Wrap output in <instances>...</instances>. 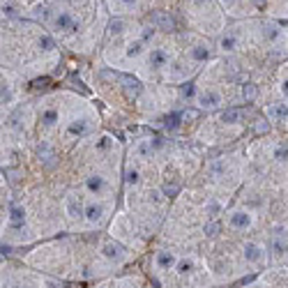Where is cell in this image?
Instances as JSON below:
<instances>
[{
	"instance_id": "6da1fadb",
	"label": "cell",
	"mask_w": 288,
	"mask_h": 288,
	"mask_svg": "<svg viewBox=\"0 0 288 288\" xmlns=\"http://www.w3.org/2000/svg\"><path fill=\"white\" fill-rule=\"evenodd\" d=\"M53 28L60 32H74V30H78V21L67 12V9H60V12H55V16H53Z\"/></svg>"
},
{
	"instance_id": "7a4b0ae2",
	"label": "cell",
	"mask_w": 288,
	"mask_h": 288,
	"mask_svg": "<svg viewBox=\"0 0 288 288\" xmlns=\"http://www.w3.org/2000/svg\"><path fill=\"white\" fill-rule=\"evenodd\" d=\"M178 263H180V258H178L175 252H171V249H162V252H157V256H155V265L159 270H173V268H178Z\"/></svg>"
},
{
	"instance_id": "3957f363",
	"label": "cell",
	"mask_w": 288,
	"mask_h": 288,
	"mask_svg": "<svg viewBox=\"0 0 288 288\" xmlns=\"http://www.w3.org/2000/svg\"><path fill=\"white\" fill-rule=\"evenodd\" d=\"M104 212H106V205H104V203H97V201H92V203L85 205L83 215H85V219H88V222H90L92 226H97V224H102Z\"/></svg>"
},
{
	"instance_id": "277c9868",
	"label": "cell",
	"mask_w": 288,
	"mask_h": 288,
	"mask_svg": "<svg viewBox=\"0 0 288 288\" xmlns=\"http://www.w3.org/2000/svg\"><path fill=\"white\" fill-rule=\"evenodd\" d=\"M7 222H9V228L21 231L25 224V210L18 203H12L9 205V212H7Z\"/></svg>"
},
{
	"instance_id": "5b68a950",
	"label": "cell",
	"mask_w": 288,
	"mask_h": 288,
	"mask_svg": "<svg viewBox=\"0 0 288 288\" xmlns=\"http://www.w3.org/2000/svg\"><path fill=\"white\" fill-rule=\"evenodd\" d=\"M150 23L155 25L157 30H175V18L171 16V14H166V12H157V14H152L150 16Z\"/></svg>"
},
{
	"instance_id": "8992f818",
	"label": "cell",
	"mask_w": 288,
	"mask_h": 288,
	"mask_svg": "<svg viewBox=\"0 0 288 288\" xmlns=\"http://www.w3.org/2000/svg\"><path fill=\"white\" fill-rule=\"evenodd\" d=\"M85 189L95 196H102L104 192H108V182L102 175H90V178H85Z\"/></svg>"
},
{
	"instance_id": "52a82bcc",
	"label": "cell",
	"mask_w": 288,
	"mask_h": 288,
	"mask_svg": "<svg viewBox=\"0 0 288 288\" xmlns=\"http://www.w3.org/2000/svg\"><path fill=\"white\" fill-rule=\"evenodd\" d=\"M148 62H150V67H155V69H162V67H166L168 62H171V55H168L166 48H152L150 55H148Z\"/></svg>"
},
{
	"instance_id": "ba28073f",
	"label": "cell",
	"mask_w": 288,
	"mask_h": 288,
	"mask_svg": "<svg viewBox=\"0 0 288 288\" xmlns=\"http://www.w3.org/2000/svg\"><path fill=\"white\" fill-rule=\"evenodd\" d=\"M37 157H39V162H42L46 168H55V166H58V157H55V152L51 150L46 143L37 145Z\"/></svg>"
},
{
	"instance_id": "9c48e42d",
	"label": "cell",
	"mask_w": 288,
	"mask_h": 288,
	"mask_svg": "<svg viewBox=\"0 0 288 288\" xmlns=\"http://www.w3.org/2000/svg\"><path fill=\"white\" fill-rule=\"evenodd\" d=\"M198 104H201L203 111H215V108L222 104V95L215 92V90H208V92H203V95L198 97Z\"/></svg>"
},
{
	"instance_id": "30bf717a",
	"label": "cell",
	"mask_w": 288,
	"mask_h": 288,
	"mask_svg": "<svg viewBox=\"0 0 288 288\" xmlns=\"http://www.w3.org/2000/svg\"><path fill=\"white\" fill-rule=\"evenodd\" d=\"M228 224H231V228H235V231H245V228L252 226V215L245 210H238L231 215V219H228Z\"/></svg>"
},
{
	"instance_id": "8fae6325",
	"label": "cell",
	"mask_w": 288,
	"mask_h": 288,
	"mask_svg": "<svg viewBox=\"0 0 288 288\" xmlns=\"http://www.w3.org/2000/svg\"><path fill=\"white\" fill-rule=\"evenodd\" d=\"M242 256H245L247 263H261L263 261V247L256 245V242H247L245 249H242Z\"/></svg>"
},
{
	"instance_id": "7c38bea8",
	"label": "cell",
	"mask_w": 288,
	"mask_h": 288,
	"mask_svg": "<svg viewBox=\"0 0 288 288\" xmlns=\"http://www.w3.org/2000/svg\"><path fill=\"white\" fill-rule=\"evenodd\" d=\"M120 83H122V88H125V95H127V99H136L138 95H141V83H138L136 78H132V76H120Z\"/></svg>"
},
{
	"instance_id": "4fadbf2b",
	"label": "cell",
	"mask_w": 288,
	"mask_h": 288,
	"mask_svg": "<svg viewBox=\"0 0 288 288\" xmlns=\"http://www.w3.org/2000/svg\"><path fill=\"white\" fill-rule=\"evenodd\" d=\"M102 254L108 261H122V258H125V249H122L118 242H106V245L102 247Z\"/></svg>"
},
{
	"instance_id": "5bb4252c",
	"label": "cell",
	"mask_w": 288,
	"mask_h": 288,
	"mask_svg": "<svg viewBox=\"0 0 288 288\" xmlns=\"http://www.w3.org/2000/svg\"><path fill=\"white\" fill-rule=\"evenodd\" d=\"M268 115L277 122H288V106L286 104H272V106L268 108Z\"/></svg>"
},
{
	"instance_id": "9a60e30c",
	"label": "cell",
	"mask_w": 288,
	"mask_h": 288,
	"mask_svg": "<svg viewBox=\"0 0 288 288\" xmlns=\"http://www.w3.org/2000/svg\"><path fill=\"white\" fill-rule=\"evenodd\" d=\"M92 129V125L88 120H74L72 125L67 127V134L69 136H83V134H88Z\"/></svg>"
},
{
	"instance_id": "2e32d148",
	"label": "cell",
	"mask_w": 288,
	"mask_h": 288,
	"mask_svg": "<svg viewBox=\"0 0 288 288\" xmlns=\"http://www.w3.org/2000/svg\"><path fill=\"white\" fill-rule=\"evenodd\" d=\"M134 155H136L138 159H152V155H155V148L150 145V138L141 141V143L134 148Z\"/></svg>"
},
{
	"instance_id": "e0dca14e",
	"label": "cell",
	"mask_w": 288,
	"mask_h": 288,
	"mask_svg": "<svg viewBox=\"0 0 288 288\" xmlns=\"http://www.w3.org/2000/svg\"><path fill=\"white\" fill-rule=\"evenodd\" d=\"M180 122H182V115L171 113L168 118H164V120H157V125H164L166 132H178V129H180Z\"/></svg>"
},
{
	"instance_id": "ac0fdd59",
	"label": "cell",
	"mask_w": 288,
	"mask_h": 288,
	"mask_svg": "<svg viewBox=\"0 0 288 288\" xmlns=\"http://www.w3.org/2000/svg\"><path fill=\"white\" fill-rule=\"evenodd\" d=\"M263 37L270 44H277L279 39H282V30H279L275 23H263Z\"/></svg>"
},
{
	"instance_id": "d6986e66",
	"label": "cell",
	"mask_w": 288,
	"mask_h": 288,
	"mask_svg": "<svg viewBox=\"0 0 288 288\" xmlns=\"http://www.w3.org/2000/svg\"><path fill=\"white\" fill-rule=\"evenodd\" d=\"M60 120V113H58V108H44L42 111V122L44 127H55Z\"/></svg>"
},
{
	"instance_id": "ffe728a7",
	"label": "cell",
	"mask_w": 288,
	"mask_h": 288,
	"mask_svg": "<svg viewBox=\"0 0 288 288\" xmlns=\"http://www.w3.org/2000/svg\"><path fill=\"white\" fill-rule=\"evenodd\" d=\"M219 48L222 51H235L238 48V37L233 32H226V35L219 37Z\"/></svg>"
},
{
	"instance_id": "44dd1931",
	"label": "cell",
	"mask_w": 288,
	"mask_h": 288,
	"mask_svg": "<svg viewBox=\"0 0 288 288\" xmlns=\"http://www.w3.org/2000/svg\"><path fill=\"white\" fill-rule=\"evenodd\" d=\"M240 118H242L240 108H228V111H224V113L219 115V120L226 122V125H235V122H240Z\"/></svg>"
},
{
	"instance_id": "7402d4cb",
	"label": "cell",
	"mask_w": 288,
	"mask_h": 288,
	"mask_svg": "<svg viewBox=\"0 0 288 288\" xmlns=\"http://www.w3.org/2000/svg\"><path fill=\"white\" fill-rule=\"evenodd\" d=\"M189 55H192L194 60L203 62V60H208V58H210V48L203 46V44H196V46H194L192 51H189Z\"/></svg>"
},
{
	"instance_id": "603a6c76",
	"label": "cell",
	"mask_w": 288,
	"mask_h": 288,
	"mask_svg": "<svg viewBox=\"0 0 288 288\" xmlns=\"http://www.w3.org/2000/svg\"><path fill=\"white\" fill-rule=\"evenodd\" d=\"M67 212H69V217L81 215V201L76 198V194H69V196H67Z\"/></svg>"
},
{
	"instance_id": "cb8c5ba5",
	"label": "cell",
	"mask_w": 288,
	"mask_h": 288,
	"mask_svg": "<svg viewBox=\"0 0 288 288\" xmlns=\"http://www.w3.org/2000/svg\"><path fill=\"white\" fill-rule=\"evenodd\" d=\"M286 247H288V238L282 233V231H277L275 233V240H272V252H286Z\"/></svg>"
},
{
	"instance_id": "d4e9b609",
	"label": "cell",
	"mask_w": 288,
	"mask_h": 288,
	"mask_svg": "<svg viewBox=\"0 0 288 288\" xmlns=\"http://www.w3.org/2000/svg\"><path fill=\"white\" fill-rule=\"evenodd\" d=\"M240 95H242V99H245V102H254V99L258 97V88L254 83H245L240 88Z\"/></svg>"
},
{
	"instance_id": "484cf974",
	"label": "cell",
	"mask_w": 288,
	"mask_h": 288,
	"mask_svg": "<svg viewBox=\"0 0 288 288\" xmlns=\"http://www.w3.org/2000/svg\"><path fill=\"white\" fill-rule=\"evenodd\" d=\"M125 182H127L129 187H136L138 182H141V173H138V168L127 166V171H125Z\"/></svg>"
},
{
	"instance_id": "4316f807",
	"label": "cell",
	"mask_w": 288,
	"mask_h": 288,
	"mask_svg": "<svg viewBox=\"0 0 288 288\" xmlns=\"http://www.w3.org/2000/svg\"><path fill=\"white\" fill-rule=\"evenodd\" d=\"M194 95H196V85L189 81V83H185L180 88V97L185 99V102H189V99H194Z\"/></svg>"
},
{
	"instance_id": "83f0119b",
	"label": "cell",
	"mask_w": 288,
	"mask_h": 288,
	"mask_svg": "<svg viewBox=\"0 0 288 288\" xmlns=\"http://www.w3.org/2000/svg\"><path fill=\"white\" fill-rule=\"evenodd\" d=\"M143 53V42L138 39V42H132L127 46V58H138V55Z\"/></svg>"
},
{
	"instance_id": "f1b7e54d",
	"label": "cell",
	"mask_w": 288,
	"mask_h": 288,
	"mask_svg": "<svg viewBox=\"0 0 288 288\" xmlns=\"http://www.w3.org/2000/svg\"><path fill=\"white\" fill-rule=\"evenodd\" d=\"M275 159L279 164H288V145H277L275 148Z\"/></svg>"
},
{
	"instance_id": "f546056e",
	"label": "cell",
	"mask_w": 288,
	"mask_h": 288,
	"mask_svg": "<svg viewBox=\"0 0 288 288\" xmlns=\"http://www.w3.org/2000/svg\"><path fill=\"white\" fill-rule=\"evenodd\" d=\"M219 231H222V224H219V222H208V224L203 226V233L208 235V238H215Z\"/></svg>"
},
{
	"instance_id": "4dcf8cb0",
	"label": "cell",
	"mask_w": 288,
	"mask_h": 288,
	"mask_svg": "<svg viewBox=\"0 0 288 288\" xmlns=\"http://www.w3.org/2000/svg\"><path fill=\"white\" fill-rule=\"evenodd\" d=\"M37 44H39V48H42V51H53V48H55V42L48 35H42L39 39H37Z\"/></svg>"
},
{
	"instance_id": "1f68e13d",
	"label": "cell",
	"mask_w": 288,
	"mask_h": 288,
	"mask_svg": "<svg viewBox=\"0 0 288 288\" xmlns=\"http://www.w3.org/2000/svg\"><path fill=\"white\" fill-rule=\"evenodd\" d=\"M32 18H35V21H46L48 18V7L46 5H37L35 12H32Z\"/></svg>"
},
{
	"instance_id": "d6a6232c",
	"label": "cell",
	"mask_w": 288,
	"mask_h": 288,
	"mask_svg": "<svg viewBox=\"0 0 288 288\" xmlns=\"http://www.w3.org/2000/svg\"><path fill=\"white\" fill-rule=\"evenodd\" d=\"M192 270H194V261H192V258H185V261L178 263V272H180V275H189Z\"/></svg>"
},
{
	"instance_id": "836d02e7",
	"label": "cell",
	"mask_w": 288,
	"mask_h": 288,
	"mask_svg": "<svg viewBox=\"0 0 288 288\" xmlns=\"http://www.w3.org/2000/svg\"><path fill=\"white\" fill-rule=\"evenodd\" d=\"M205 210H208V215H210V217H217L219 212H222V205L217 203L215 198H210V201H208V205H205Z\"/></svg>"
},
{
	"instance_id": "e575fe53",
	"label": "cell",
	"mask_w": 288,
	"mask_h": 288,
	"mask_svg": "<svg viewBox=\"0 0 288 288\" xmlns=\"http://www.w3.org/2000/svg\"><path fill=\"white\" fill-rule=\"evenodd\" d=\"M254 129H256V134H268L270 132V122L265 120V118H258L256 125H254Z\"/></svg>"
},
{
	"instance_id": "d590c367",
	"label": "cell",
	"mask_w": 288,
	"mask_h": 288,
	"mask_svg": "<svg viewBox=\"0 0 288 288\" xmlns=\"http://www.w3.org/2000/svg\"><path fill=\"white\" fill-rule=\"evenodd\" d=\"M150 145L155 148V152H157V150H164V148H166V141H164L162 136H152L150 138Z\"/></svg>"
},
{
	"instance_id": "8d00e7d4",
	"label": "cell",
	"mask_w": 288,
	"mask_h": 288,
	"mask_svg": "<svg viewBox=\"0 0 288 288\" xmlns=\"http://www.w3.org/2000/svg\"><path fill=\"white\" fill-rule=\"evenodd\" d=\"M196 118H198V111H196V108H187L185 113H182V120H185V122L196 120Z\"/></svg>"
},
{
	"instance_id": "74e56055",
	"label": "cell",
	"mask_w": 288,
	"mask_h": 288,
	"mask_svg": "<svg viewBox=\"0 0 288 288\" xmlns=\"http://www.w3.org/2000/svg\"><path fill=\"white\" fill-rule=\"evenodd\" d=\"M5 175L9 182H16L18 178H21V171H14V168H5Z\"/></svg>"
},
{
	"instance_id": "f35d334b",
	"label": "cell",
	"mask_w": 288,
	"mask_h": 288,
	"mask_svg": "<svg viewBox=\"0 0 288 288\" xmlns=\"http://www.w3.org/2000/svg\"><path fill=\"white\" fill-rule=\"evenodd\" d=\"M178 192H180V185H164V194L166 196H175Z\"/></svg>"
},
{
	"instance_id": "ab89813d",
	"label": "cell",
	"mask_w": 288,
	"mask_h": 288,
	"mask_svg": "<svg viewBox=\"0 0 288 288\" xmlns=\"http://www.w3.org/2000/svg\"><path fill=\"white\" fill-rule=\"evenodd\" d=\"M12 99V92H9V85L7 83H2V104H7Z\"/></svg>"
},
{
	"instance_id": "60d3db41",
	"label": "cell",
	"mask_w": 288,
	"mask_h": 288,
	"mask_svg": "<svg viewBox=\"0 0 288 288\" xmlns=\"http://www.w3.org/2000/svg\"><path fill=\"white\" fill-rule=\"evenodd\" d=\"M152 35H155V30L152 28H143V35H141V42H150Z\"/></svg>"
},
{
	"instance_id": "b9f144b4",
	"label": "cell",
	"mask_w": 288,
	"mask_h": 288,
	"mask_svg": "<svg viewBox=\"0 0 288 288\" xmlns=\"http://www.w3.org/2000/svg\"><path fill=\"white\" fill-rule=\"evenodd\" d=\"M97 148H99V150H108V148H111V138H108V136H104L102 141L97 143Z\"/></svg>"
},
{
	"instance_id": "7bdbcfd3",
	"label": "cell",
	"mask_w": 288,
	"mask_h": 288,
	"mask_svg": "<svg viewBox=\"0 0 288 288\" xmlns=\"http://www.w3.org/2000/svg\"><path fill=\"white\" fill-rule=\"evenodd\" d=\"M2 14H5V16H16V9H14L12 5H2Z\"/></svg>"
},
{
	"instance_id": "ee69618b",
	"label": "cell",
	"mask_w": 288,
	"mask_h": 288,
	"mask_svg": "<svg viewBox=\"0 0 288 288\" xmlns=\"http://www.w3.org/2000/svg\"><path fill=\"white\" fill-rule=\"evenodd\" d=\"M120 2H122V5L127 7V9H134V7H136V2H138V0H120Z\"/></svg>"
},
{
	"instance_id": "f6af8a7d",
	"label": "cell",
	"mask_w": 288,
	"mask_h": 288,
	"mask_svg": "<svg viewBox=\"0 0 288 288\" xmlns=\"http://www.w3.org/2000/svg\"><path fill=\"white\" fill-rule=\"evenodd\" d=\"M282 95L288 97V78H284V81H282Z\"/></svg>"
},
{
	"instance_id": "bcb514c9",
	"label": "cell",
	"mask_w": 288,
	"mask_h": 288,
	"mask_svg": "<svg viewBox=\"0 0 288 288\" xmlns=\"http://www.w3.org/2000/svg\"><path fill=\"white\" fill-rule=\"evenodd\" d=\"M122 25H125V23H122V21H115V23H113V25H111V28H113V30H115V32H120V28H122Z\"/></svg>"
},
{
	"instance_id": "7dc6e473",
	"label": "cell",
	"mask_w": 288,
	"mask_h": 288,
	"mask_svg": "<svg viewBox=\"0 0 288 288\" xmlns=\"http://www.w3.org/2000/svg\"><path fill=\"white\" fill-rule=\"evenodd\" d=\"M235 2H238V0H224V5H226V7H233Z\"/></svg>"
},
{
	"instance_id": "c3c4849f",
	"label": "cell",
	"mask_w": 288,
	"mask_h": 288,
	"mask_svg": "<svg viewBox=\"0 0 288 288\" xmlns=\"http://www.w3.org/2000/svg\"><path fill=\"white\" fill-rule=\"evenodd\" d=\"M254 5H256V7H263V5H265V0H254Z\"/></svg>"
},
{
	"instance_id": "681fc988",
	"label": "cell",
	"mask_w": 288,
	"mask_h": 288,
	"mask_svg": "<svg viewBox=\"0 0 288 288\" xmlns=\"http://www.w3.org/2000/svg\"><path fill=\"white\" fill-rule=\"evenodd\" d=\"M12 288H23V286H12Z\"/></svg>"
}]
</instances>
